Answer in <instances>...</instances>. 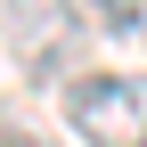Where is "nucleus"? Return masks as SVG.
Masks as SVG:
<instances>
[{"instance_id": "1", "label": "nucleus", "mask_w": 147, "mask_h": 147, "mask_svg": "<svg viewBox=\"0 0 147 147\" xmlns=\"http://www.w3.org/2000/svg\"><path fill=\"white\" fill-rule=\"evenodd\" d=\"M65 123L82 147H147V74H74Z\"/></svg>"}, {"instance_id": "2", "label": "nucleus", "mask_w": 147, "mask_h": 147, "mask_svg": "<svg viewBox=\"0 0 147 147\" xmlns=\"http://www.w3.org/2000/svg\"><path fill=\"white\" fill-rule=\"evenodd\" d=\"M0 33H8L16 65L33 82H74V57H82V8L74 0H0Z\"/></svg>"}, {"instance_id": "3", "label": "nucleus", "mask_w": 147, "mask_h": 147, "mask_svg": "<svg viewBox=\"0 0 147 147\" xmlns=\"http://www.w3.org/2000/svg\"><path fill=\"white\" fill-rule=\"evenodd\" d=\"M82 25H106V33H139L147 25V0H74Z\"/></svg>"}, {"instance_id": "4", "label": "nucleus", "mask_w": 147, "mask_h": 147, "mask_svg": "<svg viewBox=\"0 0 147 147\" xmlns=\"http://www.w3.org/2000/svg\"><path fill=\"white\" fill-rule=\"evenodd\" d=\"M0 147H57V139H41L33 123H16V115H0Z\"/></svg>"}]
</instances>
